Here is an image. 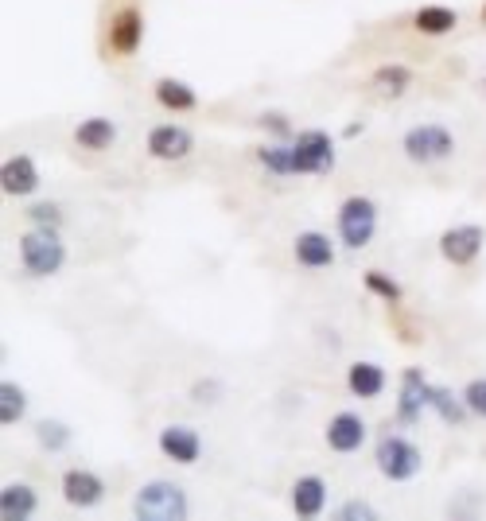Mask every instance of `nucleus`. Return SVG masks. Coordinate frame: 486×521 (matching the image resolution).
<instances>
[{
    "label": "nucleus",
    "instance_id": "obj_1",
    "mask_svg": "<svg viewBox=\"0 0 486 521\" xmlns=\"http://www.w3.org/2000/svg\"><path fill=\"white\" fill-rule=\"evenodd\" d=\"M20 265L28 277H55L67 265V245L59 238V230L51 226H35L20 238Z\"/></svg>",
    "mask_w": 486,
    "mask_h": 521
},
{
    "label": "nucleus",
    "instance_id": "obj_2",
    "mask_svg": "<svg viewBox=\"0 0 486 521\" xmlns=\"http://www.w3.org/2000/svg\"><path fill=\"white\" fill-rule=\"evenodd\" d=\"M335 230H339V242L347 245L350 253L366 249L378 234V203L366 199V195H350L339 203V214H335Z\"/></svg>",
    "mask_w": 486,
    "mask_h": 521
},
{
    "label": "nucleus",
    "instance_id": "obj_3",
    "mask_svg": "<svg viewBox=\"0 0 486 521\" xmlns=\"http://www.w3.org/2000/svg\"><path fill=\"white\" fill-rule=\"evenodd\" d=\"M133 514L140 521H183L187 518V494L172 479H152L137 490Z\"/></svg>",
    "mask_w": 486,
    "mask_h": 521
},
{
    "label": "nucleus",
    "instance_id": "obj_4",
    "mask_svg": "<svg viewBox=\"0 0 486 521\" xmlns=\"http://www.w3.org/2000/svg\"><path fill=\"white\" fill-rule=\"evenodd\" d=\"M401 148H405V156H409L413 164H440V160H448L455 152V137L448 125L428 121V125H413V129L401 137Z\"/></svg>",
    "mask_w": 486,
    "mask_h": 521
},
{
    "label": "nucleus",
    "instance_id": "obj_5",
    "mask_svg": "<svg viewBox=\"0 0 486 521\" xmlns=\"http://www.w3.org/2000/svg\"><path fill=\"white\" fill-rule=\"evenodd\" d=\"M420 467H424V455L413 440L405 436H382L378 444V471H382L389 483H409L417 479Z\"/></svg>",
    "mask_w": 486,
    "mask_h": 521
},
{
    "label": "nucleus",
    "instance_id": "obj_6",
    "mask_svg": "<svg viewBox=\"0 0 486 521\" xmlns=\"http://www.w3.org/2000/svg\"><path fill=\"white\" fill-rule=\"evenodd\" d=\"M296 168L300 175H327L335 168V137L327 129H304L292 137Z\"/></svg>",
    "mask_w": 486,
    "mask_h": 521
},
{
    "label": "nucleus",
    "instance_id": "obj_7",
    "mask_svg": "<svg viewBox=\"0 0 486 521\" xmlns=\"http://www.w3.org/2000/svg\"><path fill=\"white\" fill-rule=\"evenodd\" d=\"M428 409H432V385L424 378V370H405L397 389V424L417 428Z\"/></svg>",
    "mask_w": 486,
    "mask_h": 521
},
{
    "label": "nucleus",
    "instance_id": "obj_8",
    "mask_svg": "<svg viewBox=\"0 0 486 521\" xmlns=\"http://www.w3.org/2000/svg\"><path fill=\"white\" fill-rule=\"evenodd\" d=\"M366 436H370V428H366V420L358 417V413H335L331 424H327V432H323V440H327V448L335 455H354L362 452V444H366Z\"/></svg>",
    "mask_w": 486,
    "mask_h": 521
},
{
    "label": "nucleus",
    "instance_id": "obj_9",
    "mask_svg": "<svg viewBox=\"0 0 486 521\" xmlns=\"http://www.w3.org/2000/svg\"><path fill=\"white\" fill-rule=\"evenodd\" d=\"M59 487H63L67 506H74V510H94V506H102L105 498V483L94 471H86V467H70Z\"/></svg>",
    "mask_w": 486,
    "mask_h": 521
},
{
    "label": "nucleus",
    "instance_id": "obj_10",
    "mask_svg": "<svg viewBox=\"0 0 486 521\" xmlns=\"http://www.w3.org/2000/svg\"><path fill=\"white\" fill-rule=\"evenodd\" d=\"M160 452L168 455L179 467H191L203 459V436L191 428V424H168L160 432Z\"/></svg>",
    "mask_w": 486,
    "mask_h": 521
},
{
    "label": "nucleus",
    "instance_id": "obj_11",
    "mask_svg": "<svg viewBox=\"0 0 486 521\" xmlns=\"http://www.w3.org/2000/svg\"><path fill=\"white\" fill-rule=\"evenodd\" d=\"M483 245H486L483 226H452V230H444V238H440V253H444V261H452V265H471V261L483 253Z\"/></svg>",
    "mask_w": 486,
    "mask_h": 521
},
{
    "label": "nucleus",
    "instance_id": "obj_12",
    "mask_svg": "<svg viewBox=\"0 0 486 521\" xmlns=\"http://www.w3.org/2000/svg\"><path fill=\"white\" fill-rule=\"evenodd\" d=\"M144 148H148V156H156V160H187L191 156V148H195V137L183 129V125H156L148 140H144Z\"/></svg>",
    "mask_w": 486,
    "mask_h": 521
},
{
    "label": "nucleus",
    "instance_id": "obj_13",
    "mask_svg": "<svg viewBox=\"0 0 486 521\" xmlns=\"http://www.w3.org/2000/svg\"><path fill=\"white\" fill-rule=\"evenodd\" d=\"M292 257H296V265L300 269H327L331 261H335V242L323 234V230H304V234H296V242H292Z\"/></svg>",
    "mask_w": 486,
    "mask_h": 521
},
{
    "label": "nucleus",
    "instance_id": "obj_14",
    "mask_svg": "<svg viewBox=\"0 0 486 521\" xmlns=\"http://www.w3.org/2000/svg\"><path fill=\"white\" fill-rule=\"evenodd\" d=\"M292 514L304 521L319 518L323 510H327V479H319V475H300L296 483H292Z\"/></svg>",
    "mask_w": 486,
    "mask_h": 521
},
{
    "label": "nucleus",
    "instance_id": "obj_15",
    "mask_svg": "<svg viewBox=\"0 0 486 521\" xmlns=\"http://www.w3.org/2000/svg\"><path fill=\"white\" fill-rule=\"evenodd\" d=\"M0 187H4V195H12V199H28V195H35V187H39V168H35L32 156H8L4 168H0Z\"/></svg>",
    "mask_w": 486,
    "mask_h": 521
},
{
    "label": "nucleus",
    "instance_id": "obj_16",
    "mask_svg": "<svg viewBox=\"0 0 486 521\" xmlns=\"http://www.w3.org/2000/svg\"><path fill=\"white\" fill-rule=\"evenodd\" d=\"M140 39H144V20H140L137 8H121L109 24V47L117 55H137Z\"/></svg>",
    "mask_w": 486,
    "mask_h": 521
},
{
    "label": "nucleus",
    "instance_id": "obj_17",
    "mask_svg": "<svg viewBox=\"0 0 486 521\" xmlns=\"http://www.w3.org/2000/svg\"><path fill=\"white\" fill-rule=\"evenodd\" d=\"M385 366H378V362H370V358H362V362H350L347 370V385L354 397H362V401H374V397H382L385 389Z\"/></svg>",
    "mask_w": 486,
    "mask_h": 521
},
{
    "label": "nucleus",
    "instance_id": "obj_18",
    "mask_svg": "<svg viewBox=\"0 0 486 521\" xmlns=\"http://www.w3.org/2000/svg\"><path fill=\"white\" fill-rule=\"evenodd\" d=\"M39 510V494L28 483H8L0 490V518L4 521H28Z\"/></svg>",
    "mask_w": 486,
    "mask_h": 521
},
{
    "label": "nucleus",
    "instance_id": "obj_19",
    "mask_svg": "<svg viewBox=\"0 0 486 521\" xmlns=\"http://www.w3.org/2000/svg\"><path fill=\"white\" fill-rule=\"evenodd\" d=\"M113 140H117V125L109 117H86L74 125V144L86 152H105L113 148Z\"/></svg>",
    "mask_w": 486,
    "mask_h": 521
},
{
    "label": "nucleus",
    "instance_id": "obj_20",
    "mask_svg": "<svg viewBox=\"0 0 486 521\" xmlns=\"http://www.w3.org/2000/svg\"><path fill=\"white\" fill-rule=\"evenodd\" d=\"M156 102L164 109H172V113H187V109L199 105V94H195V86H187L179 78H160L156 82Z\"/></svg>",
    "mask_w": 486,
    "mask_h": 521
},
{
    "label": "nucleus",
    "instance_id": "obj_21",
    "mask_svg": "<svg viewBox=\"0 0 486 521\" xmlns=\"http://www.w3.org/2000/svg\"><path fill=\"white\" fill-rule=\"evenodd\" d=\"M455 24H459L455 8H444V4H424V8H417V16H413V28L420 35H448L455 32Z\"/></svg>",
    "mask_w": 486,
    "mask_h": 521
},
{
    "label": "nucleus",
    "instance_id": "obj_22",
    "mask_svg": "<svg viewBox=\"0 0 486 521\" xmlns=\"http://www.w3.org/2000/svg\"><path fill=\"white\" fill-rule=\"evenodd\" d=\"M432 413L444 420V424H452V428H459L463 420L471 417L463 393H452L448 385H432Z\"/></svg>",
    "mask_w": 486,
    "mask_h": 521
},
{
    "label": "nucleus",
    "instance_id": "obj_23",
    "mask_svg": "<svg viewBox=\"0 0 486 521\" xmlns=\"http://www.w3.org/2000/svg\"><path fill=\"white\" fill-rule=\"evenodd\" d=\"M257 160H261L269 172L277 175V179H292V175H300V168H296V152H292V140L257 148Z\"/></svg>",
    "mask_w": 486,
    "mask_h": 521
},
{
    "label": "nucleus",
    "instance_id": "obj_24",
    "mask_svg": "<svg viewBox=\"0 0 486 521\" xmlns=\"http://www.w3.org/2000/svg\"><path fill=\"white\" fill-rule=\"evenodd\" d=\"M35 440H39V448H43V452H67L70 444H74V428H70V424H63V420H39V424H35Z\"/></svg>",
    "mask_w": 486,
    "mask_h": 521
},
{
    "label": "nucleus",
    "instance_id": "obj_25",
    "mask_svg": "<svg viewBox=\"0 0 486 521\" xmlns=\"http://www.w3.org/2000/svg\"><path fill=\"white\" fill-rule=\"evenodd\" d=\"M24 413H28V393H24V385L4 382L0 385V424L12 428V424L24 420Z\"/></svg>",
    "mask_w": 486,
    "mask_h": 521
},
{
    "label": "nucleus",
    "instance_id": "obj_26",
    "mask_svg": "<svg viewBox=\"0 0 486 521\" xmlns=\"http://www.w3.org/2000/svg\"><path fill=\"white\" fill-rule=\"evenodd\" d=\"M374 86H378L382 94H389V98H401V94L413 86V70L401 67V63H385V67L374 74Z\"/></svg>",
    "mask_w": 486,
    "mask_h": 521
},
{
    "label": "nucleus",
    "instance_id": "obj_27",
    "mask_svg": "<svg viewBox=\"0 0 486 521\" xmlns=\"http://www.w3.org/2000/svg\"><path fill=\"white\" fill-rule=\"evenodd\" d=\"M362 280H366V292L382 296L385 304H401V284L389 277V273H382V269H370Z\"/></svg>",
    "mask_w": 486,
    "mask_h": 521
},
{
    "label": "nucleus",
    "instance_id": "obj_28",
    "mask_svg": "<svg viewBox=\"0 0 486 521\" xmlns=\"http://www.w3.org/2000/svg\"><path fill=\"white\" fill-rule=\"evenodd\" d=\"M463 401H467L471 417L486 420V378H475V382L463 385Z\"/></svg>",
    "mask_w": 486,
    "mask_h": 521
},
{
    "label": "nucleus",
    "instance_id": "obj_29",
    "mask_svg": "<svg viewBox=\"0 0 486 521\" xmlns=\"http://www.w3.org/2000/svg\"><path fill=\"white\" fill-rule=\"evenodd\" d=\"M28 218H32L35 226H51V230H59V222H63V210L55 207V203H35L28 210Z\"/></svg>",
    "mask_w": 486,
    "mask_h": 521
},
{
    "label": "nucleus",
    "instance_id": "obj_30",
    "mask_svg": "<svg viewBox=\"0 0 486 521\" xmlns=\"http://www.w3.org/2000/svg\"><path fill=\"white\" fill-rule=\"evenodd\" d=\"M339 518L343 521H374L378 518V510H374L370 502H343V506H339Z\"/></svg>",
    "mask_w": 486,
    "mask_h": 521
},
{
    "label": "nucleus",
    "instance_id": "obj_31",
    "mask_svg": "<svg viewBox=\"0 0 486 521\" xmlns=\"http://www.w3.org/2000/svg\"><path fill=\"white\" fill-rule=\"evenodd\" d=\"M483 20H486V4H483Z\"/></svg>",
    "mask_w": 486,
    "mask_h": 521
}]
</instances>
